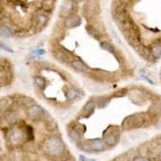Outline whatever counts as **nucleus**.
<instances>
[{
    "label": "nucleus",
    "mask_w": 161,
    "mask_h": 161,
    "mask_svg": "<svg viewBox=\"0 0 161 161\" xmlns=\"http://www.w3.org/2000/svg\"><path fill=\"white\" fill-rule=\"evenodd\" d=\"M43 149L51 156H59L64 150V144L60 139L52 136L46 139L43 143Z\"/></svg>",
    "instance_id": "f257e3e1"
},
{
    "label": "nucleus",
    "mask_w": 161,
    "mask_h": 161,
    "mask_svg": "<svg viewBox=\"0 0 161 161\" xmlns=\"http://www.w3.org/2000/svg\"><path fill=\"white\" fill-rule=\"evenodd\" d=\"M146 121V118L143 117V114H136V115H132L127 117L123 121V128L125 130H132V129H136L142 127Z\"/></svg>",
    "instance_id": "f03ea898"
},
{
    "label": "nucleus",
    "mask_w": 161,
    "mask_h": 161,
    "mask_svg": "<svg viewBox=\"0 0 161 161\" xmlns=\"http://www.w3.org/2000/svg\"><path fill=\"white\" fill-rule=\"evenodd\" d=\"M26 136L27 134L25 133L23 129L15 127V128H11L8 132V140L13 145H19L25 142Z\"/></svg>",
    "instance_id": "7ed1b4c3"
},
{
    "label": "nucleus",
    "mask_w": 161,
    "mask_h": 161,
    "mask_svg": "<svg viewBox=\"0 0 161 161\" xmlns=\"http://www.w3.org/2000/svg\"><path fill=\"white\" fill-rule=\"evenodd\" d=\"M119 141V130L117 128H108L103 134V143L108 146H115Z\"/></svg>",
    "instance_id": "20e7f679"
},
{
    "label": "nucleus",
    "mask_w": 161,
    "mask_h": 161,
    "mask_svg": "<svg viewBox=\"0 0 161 161\" xmlns=\"http://www.w3.org/2000/svg\"><path fill=\"white\" fill-rule=\"evenodd\" d=\"M27 114L30 118L32 119H37V118H42L45 115V110L42 106L38 105V104H33L28 108Z\"/></svg>",
    "instance_id": "39448f33"
},
{
    "label": "nucleus",
    "mask_w": 161,
    "mask_h": 161,
    "mask_svg": "<svg viewBox=\"0 0 161 161\" xmlns=\"http://www.w3.org/2000/svg\"><path fill=\"white\" fill-rule=\"evenodd\" d=\"M86 145L88 147L89 152H102L104 150V143L102 140L100 139H92V140H88L86 142Z\"/></svg>",
    "instance_id": "423d86ee"
},
{
    "label": "nucleus",
    "mask_w": 161,
    "mask_h": 161,
    "mask_svg": "<svg viewBox=\"0 0 161 161\" xmlns=\"http://www.w3.org/2000/svg\"><path fill=\"white\" fill-rule=\"evenodd\" d=\"M95 102L93 101H88V102L86 103V104L84 105V108H83L82 110V115L84 116L85 118L89 117V116H92L93 113H95Z\"/></svg>",
    "instance_id": "0eeeda50"
},
{
    "label": "nucleus",
    "mask_w": 161,
    "mask_h": 161,
    "mask_svg": "<svg viewBox=\"0 0 161 161\" xmlns=\"http://www.w3.org/2000/svg\"><path fill=\"white\" fill-rule=\"evenodd\" d=\"M71 9H72V1L71 0H64V2L61 3L60 10H59V14L64 17L69 16Z\"/></svg>",
    "instance_id": "6e6552de"
},
{
    "label": "nucleus",
    "mask_w": 161,
    "mask_h": 161,
    "mask_svg": "<svg viewBox=\"0 0 161 161\" xmlns=\"http://www.w3.org/2000/svg\"><path fill=\"white\" fill-rule=\"evenodd\" d=\"M35 22L37 25H44L46 22H47V15H46L45 11L43 10H40L36 13L35 15Z\"/></svg>",
    "instance_id": "1a4fd4ad"
},
{
    "label": "nucleus",
    "mask_w": 161,
    "mask_h": 161,
    "mask_svg": "<svg viewBox=\"0 0 161 161\" xmlns=\"http://www.w3.org/2000/svg\"><path fill=\"white\" fill-rule=\"evenodd\" d=\"M4 117H6L7 123H9V124H15V123L19 121V114H17L15 111L7 112V114H6Z\"/></svg>",
    "instance_id": "9d476101"
},
{
    "label": "nucleus",
    "mask_w": 161,
    "mask_h": 161,
    "mask_svg": "<svg viewBox=\"0 0 161 161\" xmlns=\"http://www.w3.org/2000/svg\"><path fill=\"white\" fill-rule=\"evenodd\" d=\"M79 23H80V17L77 16L76 14H71L68 16V19H67L66 24L69 28H71V27H74V26L79 25Z\"/></svg>",
    "instance_id": "9b49d317"
},
{
    "label": "nucleus",
    "mask_w": 161,
    "mask_h": 161,
    "mask_svg": "<svg viewBox=\"0 0 161 161\" xmlns=\"http://www.w3.org/2000/svg\"><path fill=\"white\" fill-rule=\"evenodd\" d=\"M72 67H73V68H74L75 70L80 71V72H85V71H86V70L88 69V68H87V66H85L84 62L79 60V59H76V60H73V61H72Z\"/></svg>",
    "instance_id": "f8f14e48"
},
{
    "label": "nucleus",
    "mask_w": 161,
    "mask_h": 161,
    "mask_svg": "<svg viewBox=\"0 0 161 161\" xmlns=\"http://www.w3.org/2000/svg\"><path fill=\"white\" fill-rule=\"evenodd\" d=\"M0 37L1 38H11L12 37V30L10 27L6 25L0 26Z\"/></svg>",
    "instance_id": "ddd939ff"
},
{
    "label": "nucleus",
    "mask_w": 161,
    "mask_h": 161,
    "mask_svg": "<svg viewBox=\"0 0 161 161\" xmlns=\"http://www.w3.org/2000/svg\"><path fill=\"white\" fill-rule=\"evenodd\" d=\"M68 134H69L70 139L73 140V141H79L80 139V132L77 131V129H75V128L68 129Z\"/></svg>",
    "instance_id": "4468645a"
},
{
    "label": "nucleus",
    "mask_w": 161,
    "mask_h": 161,
    "mask_svg": "<svg viewBox=\"0 0 161 161\" xmlns=\"http://www.w3.org/2000/svg\"><path fill=\"white\" fill-rule=\"evenodd\" d=\"M33 83H35L36 86L38 88H40V89H43V88L45 87V80H44L42 76H40V75H37V76L33 77Z\"/></svg>",
    "instance_id": "2eb2a0df"
},
{
    "label": "nucleus",
    "mask_w": 161,
    "mask_h": 161,
    "mask_svg": "<svg viewBox=\"0 0 161 161\" xmlns=\"http://www.w3.org/2000/svg\"><path fill=\"white\" fill-rule=\"evenodd\" d=\"M79 92H77L76 89H74V88H69L68 90H67L66 92V97L68 100H74L77 98V96H79Z\"/></svg>",
    "instance_id": "dca6fc26"
},
{
    "label": "nucleus",
    "mask_w": 161,
    "mask_h": 161,
    "mask_svg": "<svg viewBox=\"0 0 161 161\" xmlns=\"http://www.w3.org/2000/svg\"><path fill=\"white\" fill-rule=\"evenodd\" d=\"M152 53L155 58H160L161 57V44H156L152 47Z\"/></svg>",
    "instance_id": "f3484780"
},
{
    "label": "nucleus",
    "mask_w": 161,
    "mask_h": 161,
    "mask_svg": "<svg viewBox=\"0 0 161 161\" xmlns=\"http://www.w3.org/2000/svg\"><path fill=\"white\" fill-rule=\"evenodd\" d=\"M100 46H101V48H102V50L108 51V52H110V53H113V54H114V47H113V46H111L108 43H106V42H101V43H100Z\"/></svg>",
    "instance_id": "a211bd4d"
},
{
    "label": "nucleus",
    "mask_w": 161,
    "mask_h": 161,
    "mask_svg": "<svg viewBox=\"0 0 161 161\" xmlns=\"http://www.w3.org/2000/svg\"><path fill=\"white\" fill-rule=\"evenodd\" d=\"M108 103H110V98H101L100 101H98V106H99L100 108H105Z\"/></svg>",
    "instance_id": "6ab92c4d"
},
{
    "label": "nucleus",
    "mask_w": 161,
    "mask_h": 161,
    "mask_svg": "<svg viewBox=\"0 0 161 161\" xmlns=\"http://www.w3.org/2000/svg\"><path fill=\"white\" fill-rule=\"evenodd\" d=\"M45 54V51L42 50V48H37V50H33L31 52L30 56L31 57H38V56H42Z\"/></svg>",
    "instance_id": "aec40b11"
},
{
    "label": "nucleus",
    "mask_w": 161,
    "mask_h": 161,
    "mask_svg": "<svg viewBox=\"0 0 161 161\" xmlns=\"http://www.w3.org/2000/svg\"><path fill=\"white\" fill-rule=\"evenodd\" d=\"M0 50H3V51H6V52H9V53H13V50L10 46H8L7 44H4V43H2V42H0Z\"/></svg>",
    "instance_id": "412c9836"
},
{
    "label": "nucleus",
    "mask_w": 161,
    "mask_h": 161,
    "mask_svg": "<svg viewBox=\"0 0 161 161\" xmlns=\"http://www.w3.org/2000/svg\"><path fill=\"white\" fill-rule=\"evenodd\" d=\"M80 161H96L95 159H88V158H86L85 156H80Z\"/></svg>",
    "instance_id": "4be33fe9"
},
{
    "label": "nucleus",
    "mask_w": 161,
    "mask_h": 161,
    "mask_svg": "<svg viewBox=\"0 0 161 161\" xmlns=\"http://www.w3.org/2000/svg\"><path fill=\"white\" fill-rule=\"evenodd\" d=\"M133 161H149V160L145 157H136Z\"/></svg>",
    "instance_id": "5701e85b"
},
{
    "label": "nucleus",
    "mask_w": 161,
    "mask_h": 161,
    "mask_svg": "<svg viewBox=\"0 0 161 161\" xmlns=\"http://www.w3.org/2000/svg\"><path fill=\"white\" fill-rule=\"evenodd\" d=\"M76 1H82V0H76Z\"/></svg>",
    "instance_id": "b1692460"
},
{
    "label": "nucleus",
    "mask_w": 161,
    "mask_h": 161,
    "mask_svg": "<svg viewBox=\"0 0 161 161\" xmlns=\"http://www.w3.org/2000/svg\"><path fill=\"white\" fill-rule=\"evenodd\" d=\"M0 150H1V145H0Z\"/></svg>",
    "instance_id": "393cba45"
},
{
    "label": "nucleus",
    "mask_w": 161,
    "mask_h": 161,
    "mask_svg": "<svg viewBox=\"0 0 161 161\" xmlns=\"http://www.w3.org/2000/svg\"><path fill=\"white\" fill-rule=\"evenodd\" d=\"M159 161H161V159H160V160H159Z\"/></svg>",
    "instance_id": "a878e982"
}]
</instances>
